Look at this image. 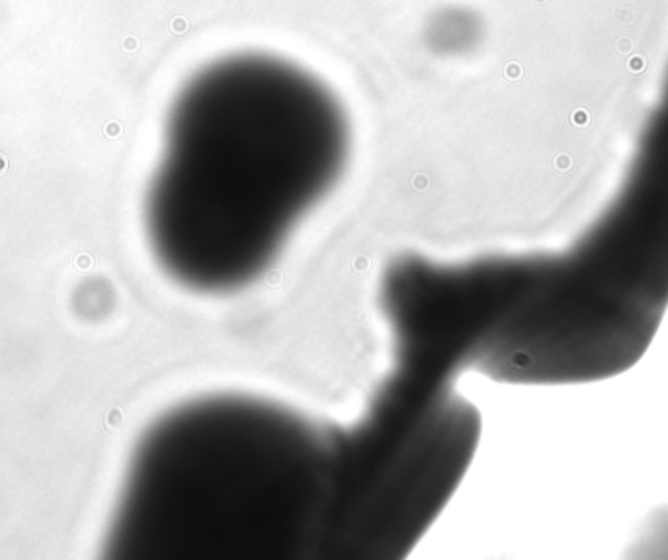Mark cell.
<instances>
[{"mask_svg": "<svg viewBox=\"0 0 668 560\" xmlns=\"http://www.w3.org/2000/svg\"><path fill=\"white\" fill-rule=\"evenodd\" d=\"M348 151V116L318 77L262 51L215 59L171 108L148 198L156 259L190 289L245 287L333 190Z\"/></svg>", "mask_w": 668, "mask_h": 560, "instance_id": "cell-1", "label": "cell"}, {"mask_svg": "<svg viewBox=\"0 0 668 560\" xmlns=\"http://www.w3.org/2000/svg\"><path fill=\"white\" fill-rule=\"evenodd\" d=\"M629 557L668 559V506L651 511L628 544Z\"/></svg>", "mask_w": 668, "mask_h": 560, "instance_id": "cell-5", "label": "cell"}, {"mask_svg": "<svg viewBox=\"0 0 668 560\" xmlns=\"http://www.w3.org/2000/svg\"><path fill=\"white\" fill-rule=\"evenodd\" d=\"M477 439L469 406L393 379L362 428L331 446L323 536L362 554L405 551L446 502Z\"/></svg>", "mask_w": 668, "mask_h": 560, "instance_id": "cell-4", "label": "cell"}, {"mask_svg": "<svg viewBox=\"0 0 668 560\" xmlns=\"http://www.w3.org/2000/svg\"><path fill=\"white\" fill-rule=\"evenodd\" d=\"M516 290L493 379L596 382L647 353L668 310V63L616 192L569 248L516 256Z\"/></svg>", "mask_w": 668, "mask_h": 560, "instance_id": "cell-3", "label": "cell"}, {"mask_svg": "<svg viewBox=\"0 0 668 560\" xmlns=\"http://www.w3.org/2000/svg\"><path fill=\"white\" fill-rule=\"evenodd\" d=\"M331 446L302 418L251 398L169 413L131 461L108 551L123 559L259 557L323 536Z\"/></svg>", "mask_w": 668, "mask_h": 560, "instance_id": "cell-2", "label": "cell"}]
</instances>
